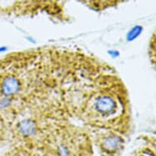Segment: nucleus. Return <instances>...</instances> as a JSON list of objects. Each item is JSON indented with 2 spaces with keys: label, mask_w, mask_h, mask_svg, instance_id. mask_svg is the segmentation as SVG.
<instances>
[{
  "label": "nucleus",
  "mask_w": 156,
  "mask_h": 156,
  "mask_svg": "<svg viewBox=\"0 0 156 156\" xmlns=\"http://www.w3.org/2000/svg\"><path fill=\"white\" fill-rule=\"evenodd\" d=\"M21 89V83L17 78L13 75L3 78L1 82V92L6 97H11L16 94Z\"/></svg>",
  "instance_id": "obj_2"
},
{
  "label": "nucleus",
  "mask_w": 156,
  "mask_h": 156,
  "mask_svg": "<svg viewBox=\"0 0 156 156\" xmlns=\"http://www.w3.org/2000/svg\"><path fill=\"white\" fill-rule=\"evenodd\" d=\"M103 1H105L106 3H114V2H116L118 0H103Z\"/></svg>",
  "instance_id": "obj_5"
},
{
  "label": "nucleus",
  "mask_w": 156,
  "mask_h": 156,
  "mask_svg": "<svg viewBox=\"0 0 156 156\" xmlns=\"http://www.w3.org/2000/svg\"><path fill=\"white\" fill-rule=\"evenodd\" d=\"M18 131L23 136H30L37 131V124L33 119H24L18 124Z\"/></svg>",
  "instance_id": "obj_3"
},
{
  "label": "nucleus",
  "mask_w": 156,
  "mask_h": 156,
  "mask_svg": "<svg viewBox=\"0 0 156 156\" xmlns=\"http://www.w3.org/2000/svg\"><path fill=\"white\" fill-rule=\"evenodd\" d=\"M5 48H0V51H4V50H5Z\"/></svg>",
  "instance_id": "obj_6"
},
{
  "label": "nucleus",
  "mask_w": 156,
  "mask_h": 156,
  "mask_svg": "<svg viewBox=\"0 0 156 156\" xmlns=\"http://www.w3.org/2000/svg\"><path fill=\"white\" fill-rule=\"evenodd\" d=\"M92 110L101 117H108L116 111L117 102L110 94L101 93L92 100Z\"/></svg>",
  "instance_id": "obj_1"
},
{
  "label": "nucleus",
  "mask_w": 156,
  "mask_h": 156,
  "mask_svg": "<svg viewBox=\"0 0 156 156\" xmlns=\"http://www.w3.org/2000/svg\"><path fill=\"white\" fill-rule=\"evenodd\" d=\"M121 145V139L116 136H110L103 141V146L107 151H115L119 148Z\"/></svg>",
  "instance_id": "obj_4"
}]
</instances>
